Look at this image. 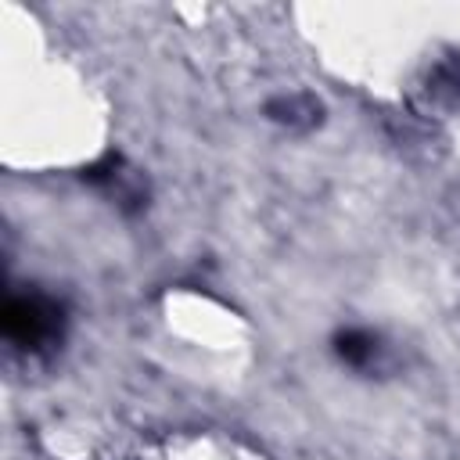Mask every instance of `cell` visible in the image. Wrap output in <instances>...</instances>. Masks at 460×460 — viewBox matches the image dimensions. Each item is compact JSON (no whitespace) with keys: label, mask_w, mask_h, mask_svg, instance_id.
<instances>
[{"label":"cell","mask_w":460,"mask_h":460,"mask_svg":"<svg viewBox=\"0 0 460 460\" xmlns=\"http://www.w3.org/2000/svg\"><path fill=\"white\" fill-rule=\"evenodd\" d=\"M4 338L25 352H47L65 334V309L47 295H11L4 302Z\"/></svg>","instance_id":"obj_1"},{"label":"cell","mask_w":460,"mask_h":460,"mask_svg":"<svg viewBox=\"0 0 460 460\" xmlns=\"http://www.w3.org/2000/svg\"><path fill=\"white\" fill-rule=\"evenodd\" d=\"M266 115L284 126H313V122H320V104L313 97L291 93V97H273L266 104Z\"/></svg>","instance_id":"obj_2"},{"label":"cell","mask_w":460,"mask_h":460,"mask_svg":"<svg viewBox=\"0 0 460 460\" xmlns=\"http://www.w3.org/2000/svg\"><path fill=\"white\" fill-rule=\"evenodd\" d=\"M377 349H381L377 345V334H370V331L349 327V331H338L334 334V352L349 367H370V359L377 356Z\"/></svg>","instance_id":"obj_3"},{"label":"cell","mask_w":460,"mask_h":460,"mask_svg":"<svg viewBox=\"0 0 460 460\" xmlns=\"http://www.w3.org/2000/svg\"><path fill=\"white\" fill-rule=\"evenodd\" d=\"M115 176H119V155H104L101 162H93V165L83 169V180L86 183H111Z\"/></svg>","instance_id":"obj_4"}]
</instances>
